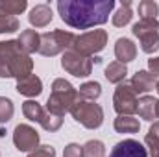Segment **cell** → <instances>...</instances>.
<instances>
[{
  "label": "cell",
  "mask_w": 159,
  "mask_h": 157,
  "mask_svg": "<svg viewBox=\"0 0 159 157\" xmlns=\"http://www.w3.org/2000/svg\"><path fill=\"white\" fill-rule=\"evenodd\" d=\"M115 0H57L61 20L76 30H89L109 20Z\"/></svg>",
  "instance_id": "cell-1"
},
{
  "label": "cell",
  "mask_w": 159,
  "mask_h": 157,
  "mask_svg": "<svg viewBox=\"0 0 159 157\" xmlns=\"http://www.w3.org/2000/svg\"><path fill=\"white\" fill-rule=\"evenodd\" d=\"M34 70V59L24 54L17 39L0 41V78L22 79Z\"/></svg>",
  "instance_id": "cell-2"
},
{
  "label": "cell",
  "mask_w": 159,
  "mask_h": 157,
  "mask_svg": "<svg viewBox=\"0 0 159 157\" xmlns=\"http://www.w3.org/2000/svg\"><path fill=\"white\" fill-rule=\"evenodd\" d=\"M78 100V91L72 87L70 81L65 78H57L52 83V92L46 100V111L56 117H65V113L70 111L72 104Z\"/></svg>",
  "instance_id": "cell-3"
},
{
  "label": "cell",
  "mask_w": 159,
  "mask_h": 157,
  "mask_svg": "<svg viewBox=\"0 0 159 157\" xmlns=\"http://www.w3.org/2000/svg\"><path fill=\"white\" fill-rule=\"evenodd\" d=\"M72 118L81 124L87 129H98L104 124V109L100 104L94 102H87V100H76L69 111Z\"/></svg>",
  "instance_id": "cell-4"
},
{
  "label": "cell",
  "mask_w": 159,
  "mask_h": 157,
  "mask_svg": "<svg viewBox=\"0 0 159 157\" xmlns=\"http://www.w3.org/2000/svg\"><path fill=\"white\" fill-rule=\"evenodd\" d=\"M74 39H76V35L72 32H65V30H52V32L41 34L39 54L44 57H54L57 54H65L72 46Z\"/></svg>",
  "instance_id": "cell-5"
},
{
  "label": "cell",
  "mask_w": 159,
  "mask_h": 157,
  "mask_svg": "<svg viewBox=\"0 0 159 157\" xmlns=\"http://www.w3.org/2000/svg\"><path fill=\"white\" fill-rule=\"evenodd\" d=\"M133 35L141 41V50L144 54H154L159 50V20L143 19L133 24Z\"/></svg>",
  "instance_id": "cell-6"
},
{
  "label": "cell",
  "mask_w": 159,
  "mask_h": 157,
  "mask_svg": "<svg viewBox=\"0 0 159 157\" xmlns=\"http://www.w3.org/2000/svg\"><path fill=\"white\" fill-rule=\"evenodd\" d=\"M106 44H107V32L106 30H89L85 34L76 35L70 48L81 56L93 57L94 54L102 52L106 48Z\"/></svg>",
  "instance_id": "cell-7"
},
{
  "label": "cell",
  "mask_w": 159,
  "mask_h": 157,
  "mask_svg": "<svg viewBox=\"0 0 159 157\" xmlns=\"http://www.w3.org/2000/svg\"><path fill=\"white\" fill-rule=\"evenodd\" d=\"M61 69L72 74L74 78H87L93 72V57L81 56L72 48H69L61 57Z\"/></svg>",
  "instance_id": "cell-8"
},
{
  "label": "cell",
  "mask_w": 159,
  "mask_h": 157,
  "mask_svg": "<svg viewBox=\"0 0 159 157\" xmlns=\"http://www.w3.org/2000/svg\"><path fill=\"white\" fill-rule=\"evenodd\" d=\"M137 102H139V98L129 83L124 81V83L117 85L115 94H113V109L119 115L133 117V113H137Z\"/></svg>",
  "instance_id": "cell-9"
},
{
  "label": "cell",
  "mask_w": 159,
  "mask_h": 157,
  "mask_svg": "<svg viewBox=\"0 0 159 157\" xmlns=\"http://www.w3.org/2000/svg\"><path fill=\"white\" fill-rule=\"evenodd\" d=\"M13 144L19 152H34L39 148V133L28 124H19L13 131Z\"/></svg>",
  "instance_id": "cell-10"
},
{
  "label": "cell",
  "mask_w": 159,
  "mask_h": 157,
  "mask_svg": "<svg viewBox=\"0 0 159 157\" xmlns=\"http://www.w3.org/2000/svg\"><path fill=\"white\" fill-rule=\"evenodd\" d=\"M109 157H148V152L139 141L124 139V141H120L113 146Z\"/></svg>",
  "instance_id": "cell-11"
},
{
  "label": "cell",
  "mask_w": 159,
  "mask_h": 157,
  "mask_svg": "<svg viewBox=\"0 0 159 157\" xmlns=\"http://www.w3.org/2000/svg\"><path fill=\"white\" fill-rule=\"evenodd\" d=\"M17 92L22 94V96H28V98H37L43 92V81L35 74H30V76H26L22 79H17Z\"/></svg>",
  "instance_id": "cell-12"
},
{
  "label": "cell",
  "mask_w": 159,
  "mask_h": 157,
  "mask_svg": "<svg viewBox=\"0 0 159 157\" xmlns=\"http://www.w3.org/2000/svg\"><path fill=\"white\" fill-rule=\"evenodd\" d=\"M156 83H157L156 76L150 74L148 70H137L133 74L131 81H129V85L135 91V94H146V92H150L156 87Z\"/></svg>",
  "instance_id": "cell-13"
},
{
  "label": "cell",
  "mask_w": 159,
  "mask_h": 157,
  "mask_svg": "<svg viewBox=\"0 0 159 157\" xmlns=\"http://www.w3.org/2000/svg\"><path fill=\"white\" fill-rule=\"evenodd\" d=\"M115 57L122 65L133 61L137 57V46H135V43L131 39H128V37L117 39V43H115Z\"/></svg>",
  "instance_id": "cell-14"
},
{
  "label": "cell",
  "mask_w": 159,
  "mask_h": 157,
  "mask_svg": "<svg viewBox=\"0 0 159 157\" xmlns=\"http://www.w3.org/2000/svg\"><path fill=\"white\" fill-rule=\"evenodd\" d=\"M52 19H54V13H52V7L48 4H37V6H34L32 11H30V15H28L30 24L35 26V28L48 26L52 22Z\"/></svg>",
  "instance_id": "cell-15"
},
{
  "label": "cell",
  "mask_w": 159,
  "mask_h": 157,
  "mask_svg": "<svg viewBox=\"0 0 159 157\" xmlns=\"http://www.w3.org/2000/svg\"><path fill=\"white\" fill-rule=\"evenodd\" d=\"M137 113H139V117L143 120L154 122L157 118V98L148 96V94L141 96L139 102H137Z\"/></svg>",
  "instance_id": "cell-16"
},
{
  "label": "cell",
  "mask_w": 159,
  "mask_h": 157,
  "mask_svg": "<svg viewBox=\"0 0 159 157\" xmlns=\"http://www.w3.org/2000/svg\"><path fill=\"white\" fill-rule=\"evenodd\" d=\"M19 46L24 54H34V52H39V46H41V35L35 32V30H22L20 35H19Z\"/></svg>",
  "instance_id": "cell-17"
},
{
  "label": "cell",
  "mask_w": 159,
  "mask_h": 157,
  "mask_svg": "<svg viewBox=\"0 0 159 157\" xmlns=\"http://www.w3.org/2000/svg\"><path fill=\"white\" fill-rule=\"evenodd\" d=\"M113 128L117 133H139L141 122L135 117H129V115H119L113 122Z\"/></svg>",
  "instance_id": "cell-18"
},
{
  "label": "cell",
  "mask_w": 159,
  "mask_h": 157,
  "mask_svg": "<svg viewBox=\"0 0 159 157\" xmlns=\"http://www.w3.org/2000/svg\"><path fill=\"white\" fill-rule=\"evenodd\" d=\"M22 113L30 122H37V124H43V120L46 117V109L35 100H26L22 104Z\"/></svg>",
  "instance_id": "cell-19"
},
{
  "label": "cell",
  "mask_w": 159,
  "mask_h": 157,
  "mask_svg": "<svg viewBox=\"0 0 159 157\" xmlns=\"http://www.w3.org/2000/svg\"><path fill=\"white\" fill-rule=\"evenodd\" d=\"M131 19H133L131 0H122V4H120V7L117 9V13L113 15L111 22H113V26H117V28H124L126 24L131 22Z\"/></svg>",
  "instance_id": "cell-20"
},
{
  "label": "cell",
  "mask_w": 159,
  "mask_h": 157,
  "mask_svg": "<svg viewBox=\"0 0 159 157\" xmlns=\"http://www.w3.org/2000/svg\"><path fill=\"white\" fill-rule=\"evenodd\" d=\"M128 76V67L126 65H122L119 61H113V63H109L107 67H106V79L109 81V83H124V79Z\"/></svg>",
  "instance_id": "cell-21"
},
{
  "label": "cell",
  "mask_w": 159,
  "mask_h": 157,
  "mask_svg": "<svg viewBox=\"0 0 159 157\" xmlns=\"http://www.w3.org/2000/svg\"><path fill=\"white\" fill-rule=\"evenodd\" d=\"M102 94V85L98 81H85L83 85H80L78 89V98L80 100H87V102H94L98 100Z\"/></svg>",
  "instance_id": "cell-22"
},
{
  "label": "cell",
  "mask_w": 159,
  "mask_h": 157,
  "mask_svg": "<svg viewBox=\"0 0 159 157\" xmlns=\"http://www.w3.org/2000/svg\"><path fill=\"white\" fill-rule=\"evenodd\" d=\"M144 144L148 148L150 157H159V122H154L144 137Z\"/></svg>",
  "instance_id": "cell-23"
},
{
  "label": "cell",
  "mask_w": 159,
  "mask_h": 157,
  "mask_svg": "<svg viewBox=\"0 0 159 157\" xmlns=\"http://www.w3.org/2000/svg\"><path fill=\"white\" fill-rule=\"evenodd\" d=\"M26 7H28L26 0H0V11L6 15H11V17L20 15Z\"/></svg>",
  "instance_id": "cell-24"
},
{
  "label": "cell",
  "mask_w": 159,
  "mask_h": 157,
  "mask_svg": "<svg viewBox=\"0 0 159 157\" xmlns=\"http://www.w3.org/2000/svg\"><path fill=\"white\" fill-rule=\"evenodd\" d=\"M83 157H106V144L102 141H87L83 144Z\"/></svg>",
  "instance_id": "cell-25"
},
{
  "label": "cell",
  "mask_w": 159,
  "mask_h": 157,
  "mask_svg": "<svg viewBox=\"0 0 159 157\" xmlns=\"http://www.w3.org/2000/svg\"><path fill=\"white\" fill-rule=\"evenodd\" d=\"M159 15V4L154 0H143L139 4V17L143 19H157Z\"/></svg>",
  "instance_id": "cell-26"
},
{
  "label": "cell",
  "mask_w": 159,
  "mask_h": 157,
  "mask_svg": "<svg viewBox=\"0 0 159 157\" xmlns=\"http://www.w3.org/2000/svg\"><path fill=\"white\" fill-rule=\"evenodd\" d=\"M20 28V22L17 17H11V15H6L0 11V34H13Z\"/></svg>",
  "instance_id": "cell-27"
},
{
  "label": "cell",
  "mask_w": 159,
  "mask_h": 157,
  "mask_svg": "<svg viewBox=\"0 0 159 157\" xmlns=\"http://www.w3.org/2000/svg\"><path fill=\"white\" fill-rule=\"evenodd\" d=\"M15 113V105L9 98L6 96H0V124H7Z\"/></svg>",
  "instance_id": "cell-28"
},
{
  "label": "cell",
  "mask_w": 159,
  "mask_h": 157,
  "mask_svg": "<svg viewBox=\"0 0 159 157\" xmlns=\"http://www.w3.org/2000/svg\"><path fill=\"white\" fill-rule=\"evenodd\" d=\"M28 157H56V148L50 144H43L39 148H35L34 152H30Z\"/></svg>",
  "instance_id": "cell-29"
},
{
  "label": "cell",
  "mask_w": 159,
  "mask_h": 157,
  "mask_svg": "<svg viewBox=\"0 0 159 157\" xmlns=\"http://www.w3.org/2000/svg\"><path fill=\"white\" fill-rule=\"evenodd\" d=\"M63 157H83V146H80L76 142H70L65 146Z\"/></svg>",
  "instance_id": "cell-30"
},
{
  "label": "cell",
  "mask_w": 159,
  "mask_h": 157,
  "mask_svg": "<svg viewBox=\"0 0 159 157\" xmlns=\"http://www.w3.org/2000/svg\"><path fill=\"white\" fill-rule=\"evenodd\" d=\"M148 72L154 74L156 78L159 76V57H152V59H148Z\"/></svg>",
  "instance_id": "cell-31"
},
{
  "label": "cell",
  "mask_w": 159,
  "mask_h": 157,
  "mask_svg": "<svg viewBox=\"0 0 159 157\" xmlns=\"http://www.w3.org/2000/svg\"><path fill=\"white\" fill-rule=\"evenodd\" d=\"M0 137H6V129L4 128H0Z\"/></svg>",
  "instance_id": "cell-32"
},
{
  "label": "cell",
  "mask_w": 159,
  "mask_h": 157,
  "mask_svg": "<svg viewBox=\"0 0 159 157\" xmlns=\"http://www.w3.org/2000/svg\"><path fill=\"white\" fill-rule=\"evenodd\" d=\"M156 91H157V94H159V79H157V83H156Z\"/></svg>",
  "instance_id": "cell-33"
}]
</instances>
